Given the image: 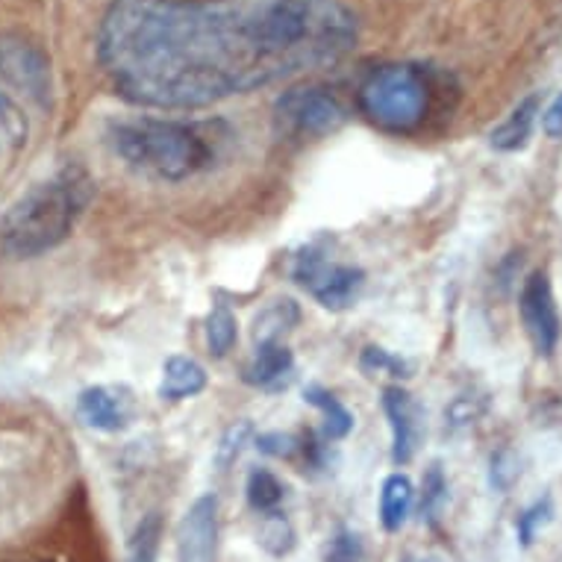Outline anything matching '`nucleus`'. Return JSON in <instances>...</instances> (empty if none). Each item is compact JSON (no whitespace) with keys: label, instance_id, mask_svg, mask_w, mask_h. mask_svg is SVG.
<instances>
[{"label":"nucleus","instance_id":"nucleus-29","mask_svg":"<svg viewBox=\"0 0 562 562\" xmlns=\"http://www.w3.org/2000/svg\"><path fill=\"white\" fill-rule=\"evenodd\" d=\"M542 130L548 138H562V92L542 112Z\"/></svg>","mask_w":562,"mask_h":562},{"label":"nucleus","instance_id":"nucleus-17","mask_svg":"<svg viewBox=\"0 0 562 562\" xmlns=\"http://www.w3.org/2000/svg\"><path fill=\"white\" fill-rule=\"evenodd\" d=\"M306 404H313L318 413L324 415V436L330 439V442H339L345 436L353 430V415L345 404H341L339 397L327 392L322 386H310L304 392Z\"/></svg>","mask_w":562,"mask_h":562},{"label":"nucleus","instance_id":"nucleus-20","mask_svg":"<svg viewBox=\"0 0 562 562\" xmlns=\"http://www.w3.org/2000/svg\"><path fill=\"white\" fill-rule=\"evenodd\" d=\"M159 542H162V516L148 513L130 536L127 562H157Z\"/></svg>","mask_w":562,"mask_h":562},{"label":"nucleus","instance_id":"nucleus-30","mask_svg":"<svg viewBox=\"0 0 562 562\" xmlns=\"http://www.w3.org/2000/svg\"><path fill=\"white\" fill-rule=\"evenodd\" d=\"M404 562H439V560H434V557H406Z\"/></svg>","mask_w":562,"mask_h":562},{"label":"nucleus","instance_id":"nucleus-18","mask_svg":"<svg viewBox=\"0 0 562 562\" xmlns=\"http://www.w3.org/2000/svg\"><path fill=\"white\" fill-rule=\"evenodd\" d=\"M239 339V324H236V315L231 313L227 304H215L206 315V348L213 357H227Z\"/></svg>","mask_w":562,"mask_h":562},{"label":"nucleus","instance_id":"nucleus-10","mask_svg":"<svg viewBox=\"0 0 562 562\" xmlns=\"http://www.w3.org/2000/svg\"><path fill=\"white\" fill-rule=\"evenodd\" d=\"M218 551V498L201 495L186 509L177 530V562H215Z\"/></svg>","mask_w":562,"mask_h":562},{"label":"nucleus","instance_id":"nucleus-5","mask_svg":"<svg viewBox=\"0 0 562 562\" xmlns=\"http://www.w3.org/2000/svg\"><path fill=\"white\" fill-rule=\"evenodd\" d=\"M292 277H295L297 286L310 292L324 310H333V313H341V310L357 304V297L366 286L362 268L333 262L318 250H304L295 259Z\"/></svg>","mask_w":562,"mask_h":562},{"label":"nucleus","instance_id":"nucleus-22","mask_svg":"<svg viewBox=\"0 0 562 562\" xmlns=\"http://www.w3.org/2000/svg\"><path fill=\"white\" fill-rule=\"evenodd\" d=\"M553 518V501L544 495V498H539L536 504H530V507L518 516L516 521V533H518V542L525 544V548H530L533 544V539L539 536V530H542L548 521Z\"/></svg>","mask_w":562,"mask_h":562},{"label":"nucleus","instance_id":"nucleus-19","mask_svg":"<svg viewBox=\"0 0 562 562\" xmlns=\"http://www.w3.org/2000/svg\"><path fill=\"white\" fill-rule=\"evenodd\" d=\"M245 492H248V504L257 513H274L280 504H283V498H286V486L280 483V477H277L274 471L268 469H254L248 474V486H245Z\"/></svg>","mask_w":562,"mask_h":562},{"label":"nucleus","instance_id":"nucleus-9","mask_svg":"<svg viewBox=\"0 0 562 562\" xmlns=\"http://www.w3.org/2000/svg\"><path fill=\"white\" fill-rule=\"evenodd\" d=\"M77 415L86 427L101 434L127 430L138 415L136 395L127 386H92L77 397Z\"/></svg>","mask_w":562,"mask_h":562},{"label":"nucleus","instance_id":"nucleus-12","mask_svg":"<svg viewBox=\"0 0 562 562\" xmlns=\"http://www.w3.org/2000/svg\"><path fill=\"white\" fill-rule=\"evenodd\" d=\"M295 357L283 341H266L257 345V353L245 366V383L257 389H274L292 374Z\"/></svg>","mask_w":562,"mask_h":562},{"label":"nucleus","instance_id":"nucleus-3","mask_svg":"<svg viewBox=\"0 0 562 562\" xmlns=\"http://www.w3.org/2000/svg\"><path fill=\"white\" fill-rule=\"evenodd\" d=\"M110 145L130 168L166 183H183L206 171L215 159L213 133L206 127L148 115L112 121Z\"/></svg>","mask_w":562,"mask_h":562},{"label":"nucleus","instance_id":"nucleus-14","mask_svg":"<svg viewBox=\"0 0 562 562\" xmlns=\"http://www.w3.org/2000/svg\"><path fill=\"white\" fill-rule=\"evenodd\" d=\"M536 115H539V94H527L525 101L509 112L507 121L492 130V136H488L492 148L501 150V154H516V150L525 148L530 142V133H533Z\"/></svg>","mask_w":562,"mask_h":562},{"label":"nucleus","instance_id":"nucleus-24","mask_svg":"<svg viewBox=\"0 0 562 562\" xmlns=\"http://www.w3.org/2000/svg\"><path fill=\"white\" fill-rule=\"evenodd\" d=\"M360 369L374 378V374H389V378H406V362L395 353H389V350L378 348V345H369V348L362 350L360 357Z\"/></svg>","mask_w":562,"mask_h":562},{"label":"nucleus","instance_id":"nucleus-23","mask_svg":"<svg viewBox=\"0 0 562 562\" xmlns=\"http://www.w3.org/2000/svg\"><path fill=\"white\" fill-rule=\"evenodd\" d=\"M254 439V425L250 422H239L224 430L222 442H218V451H215V465L218 469H231L233 462L239 460V453L245 451V445Z\"/></svg>","mask_w":562,"mask_h":562},{"label":"nucleus","instance_id":"nucleus-2","mask_svg":"<svg viewBox=\"0 0 562 562\" xmlns=\"http://www.w3.org/2000/svg\"><path fill=\"white\" fill-rule=\"evenodd\" d=\"M94 180L83 166L68 162L50 180H42L12 203L0 222V248L12 259H36L59 248L86 206L92 203Z\"/></svg>","mask_w":562,"mask_h":562},{"label":"nucleus","instance_id":"nucleus-21","mask_svg":"<svg viewBox=\"0 0 562 562\" xmlns=\"http://www.w3.org/2000/svg\"><path fill=\"white\" fill-rule=\"evenodd\" d=\"M259 542L268 553L274 557H286L292 548H295V530L289 525V518L274 509V513H266L262 516V527H259Z\"/></svg>","mask_w":562,"mask_h":562},{"label":"nucleus","instance_id":"nucleus-7","mask_svg":"<svg viewBox=\"0 0 562 562\" xmlns=\"http://www.w3.org/2000/svg\"><path fill=\"white\" fill-rule=\"evenodd\" d=\"M0 77L38 106H47L54 98L50 59L33 38L21 36V33L0 36Z\"/></svg>","mask_w":562,"mask_h":562},{"label":"nucleus","instance_id":"nucleus-26","mask_svg":"<svg viewBox=\"0 0 562 562\" xmlns=\"http://www.w3.org/2000/svg\"><path fill=\"white\" fill-rule=\"evenodd\" d=\"M257 448L266 457H274V460H292L297 451H301V439H295L292 434H259Z\"/></svg>","mask_w":562,"mask_h":562},{"label":"nucleus","instance_id":"nucleus-13","mask_svg":"<svg viewBox=\"0 0 562 562\" xmlns=\"http://www.w3.org/2000/svg\"><path fill=\"white\" fill-rule=\"evenodd\" d=\"M210 378L201 362L192 357H168L162 366V383H159V397L162 401H186V397L201 395Z\"/></svg>","mask_w":562,"mask_h":562},{"label":"nucleus","instance_id":"nucleus-11","mask_svg":"<svg viewBox=\"0 0 562 562\" xmlns=\"http://www.w3.org/2000/svg\"><path fill=\"white\" fill-rule=\"evenodd\" d=\"M383 413L392 427V460L395 465H406L418 451L422 442V413L413 395L401 386H389L383 392Z\"/></svg>","mask_w":562,"mask_h":562},{"label":"nucleus","instance_id":"nucleus-27","mask_svg":"<svg viewBox=\"0 0 562 562\" xmlns=\"http://www.w3.org/2000/svg\"><path fill=\"white\" fill-rule=\"evenodd\" d=\"M445 488H448V486H445L442 471H439V465H434V469L427 471L425 498H422V513H425L427 518H436V513H439V507H442Z\"/></svg>","mask_w":562,"mask_h":562},{"label":"nucleus","instance_id":"nucleus-6","mask_svg":"<svg viewBox=\"0 0 562 562\" xmlns=\"http://www.w3.org/2000/svg\"><path fill=\"white\" fill-rule=\"evenodd\" d=\"M280 127L301 138H315L336 133L348 121V112L330 89L324 86H301L280 94L274 106Z\"/></svg>","mask_w":562,"mask_h":562},{"label":"nucleus","instance_id":"nucleus-4","mask_svg":"<svg viewBox=\"0 0 562 562\" xmlns=\"http://www.w3.org/2000/svg\"><path fill=\"white\" fill-rule=\"evenodd\" d=\"M434 103L430 80L418 65H383L360 86L362 115L386 133H413Z\"/></svg>","mask_w":562,"mask_h":562},{"label":"nucleus","instance_id":"nucleus-25","mask_svg":"<svg viewBox=\"0 0 562 562\" xmlns=\"http://www.w3.org/2000/svg\"><path fill=\"white\" fill-rule=\"evenodd\" d=\"M366 544L353 530H339L324 548V562H362Z\"/></svg>","mask_w":562,"mask_h":562},{"label":"nucleus","instance_id":"nucleus-28","mask_svg":"<svg viewBox=\"0 0 562 562\" xmlns=\"http://www.w3.org/2000/svg\"><path fill=\"white\" fill-rule=\"evenodd\" d=\"M521 469H518V460L509 451H501L498 457H492V486L507 492L513 483L518 480Z\"/></svg>","mask_w":562,"mask_h":562},{"label":"nucleus","instance_id":"nucleus-8","mask_svg":"<svg viewBox=\"0 0 562 562\" xmlns=\"http://www.w3.org/2000/svg\"><path fill=\"white\" fill-rule=\"evenodd\" d=\"M518 313H521V322H525V330L533 341V348L544 357H551L557 341H560L562 324L548 271H533L527 277L521 295H518Z\"/></svg>","mask_w":562,"mask_h":562},{"label":"nucleus","instance_id":"nucleus-1","mask_svg":"<svg viewBox=\"0 0 562 562\" xmlns=\"http://www.w3.org/2000/svg\"><path fill=\"white\" fill-rule=\"evenodd\" d=\"M353 42L339 0H115L98 59L124 101L201 110L339 63Z\"/></svg>","mask_w":562,"mask_h":562},{"label":"nucleus","instance_id":"nucleus-16","mask_svg":"<svg viewBox=\"0 0 562 562\" xmlns=\"http://www.w3.org/2000/svg\"><path fill=\"white\" fill-rule=\"evenodd\" d=\"M301 322V306L292 301V297H283V301H271L266 310H259L257 318H254V339L257 345H266V341H283L292 327H297Z\"/></svg>","mask_w":562,"mask_h":562},{"label":"nucleus","instance_id":"nucleus-15","mask_svg":"<svg viewBox=\"0 0 562 562\" xmlns=\"http://www.w3.org/2000/svg\"><path fill=\"white\" fill-rule=\"evenodd\" d=\"M413 501L415 492L406 474L395 471L383 480V486H380V525L386 533H397L406 525V518L413 513Z\"/></svg>","mask_w":562,"mask_h":562}]
</instances>
